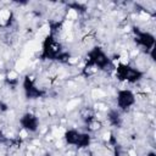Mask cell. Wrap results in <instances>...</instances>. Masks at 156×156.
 I'll return each mask as SVG.
<instances>
[{"label":"cell","instance_id":"obj_1","mask_svg":"<svg viewBox=\"0 0 156 156\" xmlns=\"http://www.w3.org/2000/svg\"><path fill=\"white\" fill-rule=\"evenodd\" d=\"M65 140L69 145H74L78 147H85L90 143V136L87 133H79L74 129H69L65 133Z\"/></svg>","mask_w":156,"mask_h":156},{"label":"cell","instance_id":"obj_2","mask_svg":"<svg viewBox=\"0 0 156 156\" xmlns=\"http://www.w3.org/2000/svg\"><path fill=\"white\" fill-rule=\"evenodd\" d=\"M61 54H62V51H61V45H60V43H58L54 37H48V38L44 40V45H43V56H44L45 58L55 60V58H58Z\"/></svg>","mask_w":156,"mask_h":156},{"label":"cell","instance_id":"obj_3","mask_svg":"<svg viewBox=\"0 0 156 156\" xmlns=\"http://www.w3.org/2000/svg\"><path fill=\"white\" fill-rule=\"evenodd\" d=\"M116 72H117L118 79L126 80V82H129V83H134L138 79H140V77H141V72L139 69L129 67L126 63H121L119 66H117Z\"/></svg>","mask_w":156,"mask_h":156},{"label":"cell","instance_id":"obj_4","mask_svg":"<svg viewBox=\"0 0 156 156\" xmlns=\"http://www.w3.org/2000/svg\"><path fill=\"white\" fill-rule=\"evenodd\" d=\"M108 63H110V60H108L107 55L100 48L93 49L88 55V65H90V66L105 68Z\"/></svg>","mask_w":156,"mask_h":156},{"label":"cell","instance_id":"obj_5","mask_svg":"<svg viewBox=\"0 0 156 156\" xmlns=\"http://www.w3.org/2000/svg\"><path fill=\"white\" fill-rule=\"evenodd\" d=\"M135 102V96L130 90H119L118 95H117V105L118 107H121L122 110H126L128 107H130Z\"/></svg>","mask_w":156,"mask_h":156},{"label":"cell","instance_id":"obj_6","mask_svg":"<svg viewBox=\"0 0 156 156\" xmlns=\"http://www.w3.org/2000/svg\"><path fill=\"white\" fill-rule=\"evenodd\" d=\"M21 124H22V127L26 130H28V132H35L38 129L39 121H38L37 116H34L32 113H26L21 118Z\"/></svg>","mask_w":156,"mask_h":156},{"label":"cell","instance_id":"obj_7","mask_svg":"<svg viewBox=\"0 0 156 156\" xmlns=\"http://www.w3.org/2000/svg\"><path fill=\"white\" fill-rule=\"evenodd\" d=\"M136 40H138V43L140 45H143L147 50H152L154 44H155L154 35L147 33V32H139V30H136Z\"/></svg>","mask_w":156,"mask_h":156},{"label":"cell","instance_id":"obj_8","mask_svg":"<svg viewBox=\"0 0 156 156\" xmlns=\"http://www.w3.org/2000/svg\"><path fill=\"white\" fill-rule=\"evenodd\" d=\"M23 88H24L27 98H29V99H35V98H39L41 95V90L38 89L28 77L23 82Z\"/></svg>","mask_w":156,"mask_h":156},{"label":"cell","instance_id":"obj_9","mask_svg":"<svg viewBox=\"0 0 156 156\" xmlns=\"http://www.w3.org/2000/svg\"><path fill=\"white\" fill-rule=\"evenodd\" d=\"M108 119H110V122L112 123V124H118L119 123V115L116 112V111H112V112H110V115H108Z\"/></svg>","mask_w":156,"mask_h":156},{"label":"cell","instance_id":"obj_10","mask_svg":"<svg viewBox=\"0 0 156 156\" xmlns=\"http://www.w3.org/2000/svg\"><path fill=\"white\" fill-rule=\"evenodd\" d=\"M0 140H2V135H1V132H0Z\"/></svg>","mask_w":156,"mask_h":156}]
</instances>
